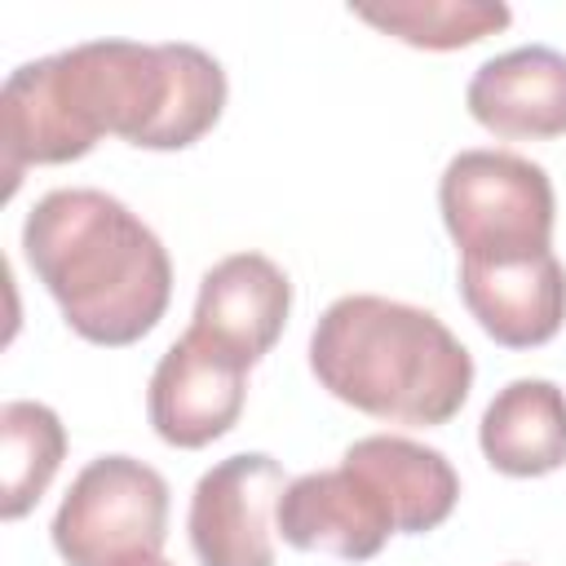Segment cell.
<instances>
[{"mask_svg": "<svg viewBox=\"0 0 566 566\" xmlns=\"http://www.w3.org/2000/svg\"><path fill=\"white\" fill-rule=\"evenodd\" d=\"M287 473L265 451L217 460L190 495V548L199 566H274V513Z\"/></svg>", "mask_w": 566, "mask_h": 566, "instance_id": "8992f818", "label": "cell"}, {"mask_svg": "<svg viewBox=\"0 0 566 566\" xmlns=\"http://www.w3.org/2000/svg\"><path fill=\"white\" fill-rule=\"evenodd\" d=\"M274 526L283 544L301 553H332L340 562H367L398 535L385 495L349 464L301 473L287 482Z\"/></svg>", "mask_w": 566, "mask_h": 566, "instance_id": "ba28073f", "label": "cell"}, {"mask_svg": "<svg viewBox=\"0 0 566 566\" xmlns=\"http://www.w3.org/2000/svg\"><path fill=\"white\" fill-rule=\"evenodd\" d=\"M354 18L411 49H433V53L478 44L513 22L509 4L495 0H389V4H354Z\"/></svg>", "mask_w": 566, "mask_h": 566, "instance_id": "9a60e30c", "label": "cell"}, {"mask_svg": "<svg viewBox=\"0 0 566 566\" xmlns=\"http://www.w3.org/2000/svg\"><path fill=\"white\" fill-rule=\"evenodd\" d=\"M478 447L495 473L544 478L566 464V394L553 380H509L482 411Z\"/></svg>", "mask_w": 566, "mask_h": 566, "instance_id": "4fadbf2b", "label": "cell"}, {"mask_svg": "<svg viewBox=\"0 0 566 566\" xmlns=\"http://www.w3.org/2000/svg\"><path fill=\"white\" fill-rule=\"evenodd\" d=\"M226 106V71L199 44L88 40L9 71L0 88L9 195L31 164H71L102 133L142 150L195 146Z\"/></svg>", "mask_w": 566, "mask_h": 566, "instance_id": "6da1fadb", "label": "cell"}, {"mask_svg": "<svg viewBox=\"0 0 566 566\" xmlns=\"http://www.w3.org/2000/svg\"><path fill=\"white\" fill-rule=\"evenodd\" d=\"M22 252L66 327L93 345L142 340L172 301V261L159 234L93 186L49 190L22 221Z\"/></svg>", "mask_w": 566, "mask_h": 566, "instance_id": "7a4b0ae2", "label": "cell"}, {"mask_svg": "<svg viewBox=\"0 0 566 566\" xmlns=\"http://www.w3.org/2000/svg\"><path fill=\"white\" fill-rule=\"evenodd\" d=\"M0 442H4V491L0 517L18 522L49 491L53 473L66 455V429L53 407L31 398H9L0 407Z\"/></svg>", "mask_w": 566, "mask_h": 566, "instance_id": "5bb4252c", "label": "cell"}, {"mask_svg": "<svg viewBox=\"0 0 566 566\" xmlns=\"http://www.w3.org/2000/svg\"><path fill=\"white\" fill-rule=\"evenodd\" d=\"M49 531L66 566L159 557L168 539V482L133 455H97L75 473Z\"/></svg>", "mask_w": 566, "mask_h": 566, "instance_id": "5b68a950", "label": "cell"}, {"mask_svg": "<svg viewBox=\"0 0 566 566\" xmlns=\"http://www.w3.org/2000/svg\"><path fill=\"white\" fill-rule=\"evenodd\" d=\"M287 314H292L287 274L261 252H234L199 279L190 332H199L203 340L252 367L274 349V340L287 327Z\"/></svg>", "mask_w": 566, "mask_h": 566, "instance_id": "9c48e42d", "label": "cell"}, {"mask_svg": "<svg viewBox=\"0 0 566 566\" xmlns=\"http://www.w3.org/2000/svg\"><path fill=\"white\" fill-rule=\"evenodd\" d=\"M128 566H172V562H164V557H142V562H128Z\"/></svg>", "mask_w": 566, "mask_h": 566, "instance_id": "2e32d148", "label": "cell"}, {"mask_svg": "<svg viewBox=\"0 0 566 566\" xmlns=\"http://www.w3.org/2000/svg\"><path fill=\"white\" fill-rule=\"evenodd\" d=\"M340 464L358 469L389 504L398 535H424L442 526L460 500V478L451 460L424 442L398 438V433H371L358 438Z\"/></svg>", "mask_w": 566, "mask_h": 566, "instance_id": "7c38bea8", "label": "cell"}, {"mask_svg": "<svg viewBox=\"0 0 566 566\" xmlns=\"http://www.w3.org/2000/svg\"><path fill=\"white\" fill-rule=\"evenodd\" d=\"M438 208L460 261L531 256L553 248V181L513 150H460L438 181Z\"/></svg>", "mask_w": 566, "mask_h": 566, "instance_id": "277c9868", "label": "cell"}, {"mask_svg": "<svg viewBox=\"0 0 566 566\" xmlns=\"http://www.w3.org/2000/svg\"><path fill=\"white\" fill-rule=\"evenodd\" d=\"M469 115L495 137H562L566 133V53L548 44L509 49L482 62L469 80Z\"/></svg>", "mask_w": 566, "mask_h": 566, "instance_id": "8fae6325", "label": "cell"}, {"mask_svg": "<svg viewBox=\"0 0 566 566\" xmlns=\"http://www.w3.org/2000/svg\"><path fill=\"white\" fill-rule=\"evenodd\" d=\"M248 367L186 327L181 340L164 349L146 389L150 429L181 451H199L230 433L243 416Z\"/></svg>", "mask_w": 566, "mask_h": 566, "instance_id": "52a82bcc", "label": "cell"}, {"mask_svg": "<svg viewBox=\"0 0 566 566\" xmlns=\"http://www.w3.org/2000/svg\"><path fill=\"white\" fill-rule=\"evenodd\" d=\"M310 371L345 407L411 429L447 424L473 389V358L438 314L371 292L318 314Z\"/></svg>", "mask_w": 566, "mask_h": 566, "instance_id": "3957f363", "label": "cell"}, {"mask_svg": "<svg viewBox=\"0 0 566 566\" xmlns=\"http://www.w3.org/2000/svg\"><path fill=\"white\" fill-rule=\"evenodd\" d=\"M460 296L478 327L504 349H535L566 323V270L548 252L460 261Z\"/></svg>", "mask_w": 566, "mask_h": 566, "instance_id": "30bf717a", "label": "cell"}]
</instances>
